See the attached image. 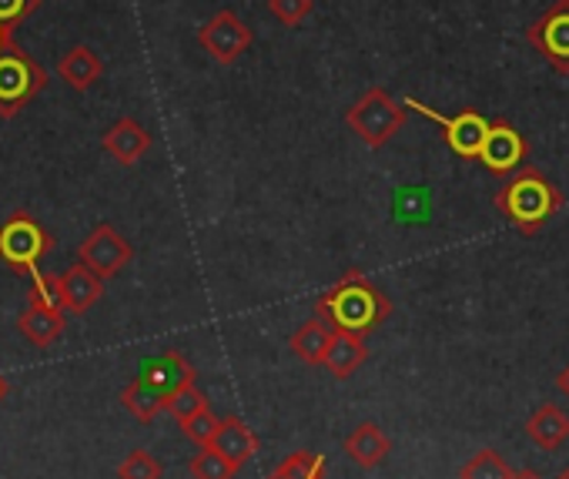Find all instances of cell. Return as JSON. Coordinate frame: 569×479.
<instances>
[{
  "mask_svg": "<svg viewBox=\"0 0 569 479\" xmlns=\"http://www.w3.org/2000/svg\"><path fill=\"white\" fill-rule=\"evenodd\" d=\"M316 316L339 332L369 336L392 316V302L362 269H352L316 299Z\"/></svg>",
  "mask_w": 569,
  "mask_h": 479,
  "instance_id": "cell-1",
  "label": "cell"
},
{
  "mask_svg": "<svg viewBox=\"0 0 569 479\" xmlns=\"http://www.w3.org/2000/svg\"><path fill=\"white\" fill-rule=\"evenodd\" d=\"M492 204L519 234H536L566 204V194L536 168H522L492 194Z\"/></svg>",
  "mask_w": 569,
  "mask_h": 479,
  "instance_id": "cell-2",
  "label": "cell"
},
{
  "mask_svg": "<svg viewBox=\"0 0 569 479\" xmlns=\"http://www.w3.org/2000/svg\"><path fill=\"white\" fill-rule=\"evenodd\" d=\"M51 249H54V238L28 211H14L4 224H0V262L11 266L14 272L31 276L34 282L44 279L38 262Z\"/></svg>",
  "mask_w": 569,
  "mask_h": 479,
  "instance_id": "cell-3",
  "label": "cell"
},
{
  "mask_svg": "<svg viewBox=\"0 0 569 479\" xmlns=\"http://www.w3.org/2000/svg\"><path fill=\"white\" fill-rule=\"evenodd\" d=\"M406 104H399L386 88H369L349 111L346 124L369 144V148H386L406 124Z\"/></svg>",
  "mask_w": 569,
  "mask_h": 479,
  "instance_id": "cell-4",
  "label": "cell"
},
{
  "mask_svg": "<svg viewBox=\"0 0 569 479\" xmlns=\"http://www.w3.org/2000/svg\"><path fill=\"white\" fill-rule=\"evenodd\" d=\"M48 88V71L18 44L0 51V118L21 114Z\"/></svg>",
  "mask_w": 569,
  "mask_h": 479,
  "instance_id": "cell-5",
  "label": "cell"
},
{
  "mask_svg": "<svg viewBox=\"0 0 569 479\" xmlns=\"http://www.w3.org/2000/svg\"><path fill=\"white\" fill-rule=\"evenodd\" d=\"M529 48L556 71L569 74V0H552V4L526 28Z\"/></svg>",
  "mask_w": 569,
  "mask_h": 479,
  "instance_id": "cell-6",
  "label": "cell"
},
{
  "mask_svg": "<svg viewBox=\"0 0 569 479\" xmlns=\"http://www.w3.org/2000/svg\"><path fill=\"white\" fill-rule=\"evenodd\" d=\"M406 108H412V111H419L422 118L436 121V124L442 128V134H446V144H449L459 158L479 161V151H482V144H486L489 124H492V121H486L479 111L466 108V111H459V114L449 118V114H439V111H432L429 104H422V101H416V98H406Z\"/></svg>",
  "mask_w": 569,
  "mask_h": 479,
  "instance_id": "cell-7",
  "label": "cell"
},
{
  "mask_svg": "<svg viewBox=\"0 0 569 479\" xmlns=\"http://www.w3.org/2000/svg\"><path fill=\"white\" fill-rule=\"evenodd\" d=\"M131 259H134L131 242H128V238H124L118 228H111L108 221L98 224V228L84 238V242H81V249H78V262L88 266V269H91L94 276H101L104 282L114 279L121 269H128Z\"/></svg>",
  "mask_w": 569,
  "mask_h": 479,
  "instance_id": "cell-8",
  "label": "cell"
},
{
  "mask_svg": "<svg viewBox=\"0 0 569 479\" xmlns=\"http://www.w3.org/2000/svg\"><path fill=\"white\" fill-rule=\"evenodd\" d=\"M254 34L251 28L234 14V11H218L201 31H198V44L204 48V54H211V61L218 64H234L248 48H251Z\"/></svg>",
  "mask_w": 569,
  "mask_h": 479,
  "instance_id": "cell-9",
  "label": "cell"
},
{
  "mask_svg": "<svg viewBox=\"0 0 569 479\" xmlns=\"http://www.w3.org/2000/svg\"><path fill=\"white\" fill-rule=\"evenodd\" d=\"M526 154H529V144H526V138L519 134V128H512L509 121H492L489 124V134H486V144H482V151H479V164L486 168V171H492V174H512L516 168H522V161H526Z\"/></svg>",
  "mask_w": 569,
  "mask_h": 479,
  "instance_id": "cell-10",
  "label": "cell"
},
{
  "mask_svg": "<svg viewBox=\"0 0 569 479\" xmlns=\"http://www.w3.org/2000/svg\"><path fill=\"white\" fill-rule=\"evenodd\" d=\"M104 296V279L94 276L88 266H71L54 279V299L64 312L71 316H84L98 299Z\"/></svg>",
  "mask_w": 569,
  "mask_h": 479,
  "instance_id": "cell-11",
  "label": "cell"
},
{
  "mask_svg": "<svg viewBox=\"0 0 569 479\" xmlns=\"http://www.w3.org/2000/svg\"><path fill=\"white\" fill-rule=\"evenodd\" d=\"M64 316H68V312L58 306L54 296H44V292L34 289L28 309H24L21 319H18V329H21L34 346L48 349L51 342L61 339V332H64Z\"/></svg>",
  "mask_w": 569,
  "mask_h": 479,
  "instance_id": "cell-12",
  "label": "cell"
},
{
  "mask_svg": "<svg viewBox=\"0 0 569 479\" xmlns=\"http://www.w3.org/2000/svg\"><path fill=\"white\" fill-rule=\"evenodd\" d=\"M104 151L118 161V164H138L148 151H151V131L134 121V118H118L104 138H101Z\"/></svg>",
  "mask_w": 569,
  "mask_h": 479,
  "instance_id": "cell-13",
  "label": "cell"
},
{
  "mask_svg": "<svg viewBox=\"0 0 569 479\" xmlns=\"http://www.w3.org/2000/svg\"><path fill=\"white\" fill-rule=\"evenodd\" d=\"M342 449H346V456H349L356 466L376 469V466H382V462L389 459L392 439H389V432H386L379 422H359V426L346 436Z\"/></svg>",
  "mask_w": 569,
  "mask_h": 479,
  "instance_id": "cell-14",
  "label": "cell"
},
{
  "mask_svg": "<svg viewBox=\"0 0 569 479\" xmlns=\"http://www.w3.org/2000/svg\"><path fill=\"white\" fill-rule=\"evenodd\" d=\"M214 452H221L224 459H231L238 469L258 452V436L248 429V422L241 419V416H224L221 422H218V432H214V439L208 442Z\"/></svg>",
  "mask_w": 569,
  "mask_h": 479,
  "instance_id": "cell-15",
  "label": "cell"
},
{
  "mask_svg": "<svg viewBox=\"0 0 569 479\" xmlns=\"http://www.w3.org/2000/svg\"><path fill=\"white\" fill-rule=\"evenodd\" d=\"M104 74V61L88 48V44H74L68 54H61L58 61V78L71 88V91H91Z\"/></svg>",
  "mask_w": 569,
  "mask_h": 479,
  "instance_id": "cell-16",
  "label": "cell"
},
{
  "mask_svg": "<svg viewBox=\"0 0 569 479\" xmlns=\"http://www.w3.org/2000/svg\"><path fill=\"white\" fill-rule=\"evenodd\" d=\"M526 436L546 449V452H556L566 439H569V416L552 406V402H542L529 419H526Z\"/></svg>",
  "mask_w": 569,
  "mask_h": 479,
  "instance_id": "cell-17",
  "label": "cell"
},
{
  "mask_svg": "<svg viewBox=\"0 0 569 479\" xmlns=\"http://www.w3.org/2000/svg\"><path fill=\"white\" fill-rule=\"evenodd\" d=\"M369 359V346H366V336H356V332H332V342H329V352H326V369L329 376L336 379H349L352 372H359V366Z\"/></svg>",
  "mask_w": 569,
  "mask_h": 479,
  "instance_id": "cell-18",
  "label": "cell"
},
{
  "mask_svg": "<svg viewBox=\"0 0 569 479\" xmlns=\"http://www.w3.org/2000/svg\"><path fill=\"white\" fill-rule=\"evenodd\" d=\"M332 326L326 319H309L306 326H299V332H292L289 339V349L306 362V366H326V352H329V342H332Z\"/></svg>",
  "mask_w": 569,
  "mask_h": 479,
  "instance_id": "cell-19",
  "label": "cell"
},
{
  "mask_svg": "<svg viewBox=\"0 0 569 479\" xmlns=\"http://www.w3.org/2000/svg\"><path fill=\"white\" fill-rule=\"evenodd\" d=\"M141 376H148L164 396H171L174 389H181L184 382H194L198 379V372H194V366H188L184 362V356L181 352H164V356H158V359H151V366L141 372ZM168 406V402H164Z\"/></svg>",
  "mask_w": 569,
  "mask_h": 479,
  "instance_id": "cell-20",
  "label": "cell"
},
{
  "mask_svg": "<svg viewBox=\"0 0 569 479\" xmlns=\"http://www.w3.org/2000/svg\"><path fill=\"white\" fill-rule=\"evenodd\" d=\"M121 402H124V409H128L138 422H151V419L164 409L168 396H164V392H161L148 376H138L134 382H128V386H124Z\"/></svg>",
  "mask_w": 569,
  "mask_h": 479,
  "instance_id": "cell-21",
  "label": "cell"
},
{
  "mask_svg": "<svg viewBox=\"0 0 569 479\" xmlns=\"http://www.w3.org/2000/svg\"><path fill=\"white\" fill-rule=\"evenodd\" d=\"M264 479H326V459L319 452L299 449L292 456H284Z\"/></svg>",
  "mask_w": 569,
  "mask_h": 479,
  "instance_id": "cell-22",
  "label": "cell"
},
{
  "mask_svg": "<svg viewBox=\"0 0 569 479\" xmlns=\"http://www.w3.org/2000/svg\"><path fill=\"white\" fill-rule=\"evenodd\" d=\"M188 472H191V479H234L238 466L231 459H224L221 452H214L211 446H201L198 456H191Z\"/></svg>",
  "mask_w": 569,
  "mask_h": 479,
  "instance_id": "cell-23",
  "label": "cell"
},
{
  "mask_svg": "<svg viewBox=\"0 0 569 479\" xmlns=\"http://www.w3.org/2000/svg\"><path fill=\"white\" fill-rule=\"evenodd\" d=\"M459 479H512V469L496 449H479L469 462H462Z\"/></svg>",
  "mask_w": 569,
  "mask_h": 479,
  "instance_id": "cell-24",
  "label": "cell"
},
{
  "mask_svg": "<svg viewBox=\"0 0 569 479\" xmlns=\"http://www.w3.org/2000/svg\"><path fill=\"white\" fill-rule=\"evenodd\" d=\"M174 419H178V426L184 422V419H191L194 412H201V409H208V396L194 386V382H184L181 389H174L171 396H168V406H164Z\"/></svg>",
  "mask_w": 569,
  "mask_h": 479,
  "instance_id": "cell-25",
  "label": "cell"
},
{
  "mask_svg": "<svg viewBox=\"0 0 569 479\" xmlns=\"http://www.w3.org/2000/svg\"><path fill=\"white\" fill-rule=\"evenodd\" d=\"M161 476H164V466L148 449L128 452L124 462L118 466V479H161Z\"/></svg>",
  "mask_w": 569,
  "mask_h": 479,
  "instance_id": "cell-26",
  "label": "cell"
},
{
  "mask_svg": "<svg viewBox=\"0 0 569 479\" xmlns=\"http://www.w3.org/2000/svg\"><path fill=\"white\" fill-rule=\"evenodd\" d=\"M316 11V0H268V14L284 28H299Z\"/></svg>",
  "mask_w": 569,
  "mask_h": 479,
  "instance_id": "cell-27",
  "label": "cell"
},
{
  "mask_svg": "<svg viewBox=\"0 0 569 479\" xmlns=\"http://www.w3.org/2000/svg\"><path fill=\"white\" fill-rule=\"evenodd\" d=\"M218 416L211 412V406L208 409H201V412H194L191 419H184L181 422V432L191 439V442H198V446H208L211 439H214V432H218Z\"/></svg>",
  "mask_w": 569,
  "mask_h": 479,
  "instance_id": "cell-28",
  "label": "cell"
},
{
  "mask_svg": "<svg viewBox=\"0 0 569 479\" xmlns=\"http://www.w3.org/2000/svg\"><path fill=\"white\" fill-rule=\"evenodd\" d=\"M41 0H0V24L8 31H14L18 24H24L34 11H38Z\"/></svg>",
  "mask_w": 569,
  "mask_h": 479,
  "instance_id": "cell-29",
  "label": "cell"
},
{
  "mask_svg": "<svg viewBox=\"0 0 569 479\" xmlns=\"http://www.w3.org/2000/svg\"><path fill=\"white\" fill-rule=\"evenodd\" d=\"M556 389H559V392H562V396L569 399V366H566V369H562V372L556 376Z\"/></svg>",
  "mask_w": 569,
  "mask_h": 479,
  "instance_id": "cell-30",
  "label": "cell"
},
{
  "mask_svg": "<svg viewBox=\"0 0 569 479\" xmlns=\"http://www.w3.org/2000/svg\"><path fill=\"white\" fill-rule=\"evenodd\" d=\"M512 479H542L539 472H532V469H516L512 472Z\"/></svg>",
  "mask_w": 569,
  "mask_h": 479,
  "instance_id": "cell-31",
  "label": "cell"
},
{
  "mask_svg": "<svg viewBox=\"0 0 569 479\" xmlns=\"http://www.w3.org/2000/svg\"><path fill=\"white\" fill-rule=\"evenodd\" d=\"M8 44H14V41H11V31H8L4 24H0V51H4Z\"/></svg>",
  "mask_w": 569,
  "mask_h": 479,
  "instance_id": "cell-32",
  "label": "cell"
},
{
  "mask_svg": "<svg viewBox=\"0 0 569 479\" xmlns=\"http://www.w3.org/2000/svg\"><path fill=\"white\" fill-rule=\"evenodd\" d=\"M8 396V382H4V376H0V399Z\"/></svg>",
  "mask_w": 569,
  "mask_h": 479,
  "instance_id": "cell-33",
  "label": "cell"
},
{
  "mask_svg": "<svg viewBox=\"0 0 569 479\" xmlns=\"http://www.w3.org/2000/svg\"><path fill=\"white\" fill-rule=\"evenodd\" d=\"M556 479H569V466H566V469H562V472H559Z\"/></svg>",
  "mask_w": 569,
  "mask_h": 479,
  "instance_id": "cell-34",
  "label": "cell"
}]
</instances>
